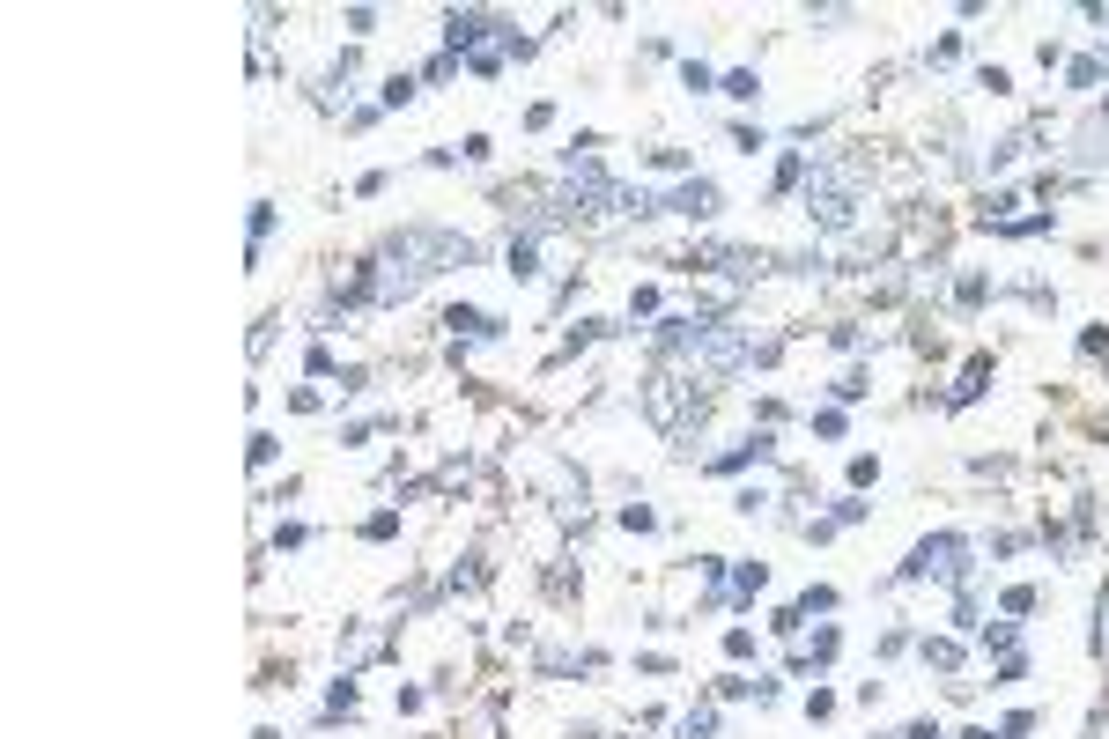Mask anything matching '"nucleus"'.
Masks as SVG:
<instances>
[{
	"label": "nucleus",
	"mask_w": 1109,
	"mask_h": 739,
	"mask_svg": "<svg viewBox=\"0 0 1109 739\" xmlns=\"http://www.w3.org/2000/svg\"><path fill=\"white\" fill-rule=\"evenodd\" d=\"M673 207H681V215H718V185H681V193H673Z\"/></svg>",
	"instance_id": "3"
},
{
	"label": "nucleus",
	"mask_w": 1109,
	"mask_h": 739,
	"mask_svg": "<svg viewBox=\"0 0 1109 739\" xmlns=\"http://www.w3.org/2000/svg\"><path fill=\"white\" fill-rule=\"evenodd\" d=\"M962 555H969V547L954 540V533H947V540H925V547L910 555V570H902V577H932V570H939V577H962Z\"/></svg>",
	"instance_id": "2"
},
{
	"label": "nucleus",
	"mask_w": 1109,
	"mask_h": 739,
	"mask_svg": "<svg viewBox=\"0 0 1109 739\" xmlns=\"http://www.w3.org/2000/svg\"><path fill=\"white\" fill-rule=\"evenodd\" d=\"M466 259H474V244L466 237H451V230H400L385 244V267L370 274V296H407L415 289V281H429L437 267H466Z\"/></svg>",
	"instance_id": "1"
}]
</instances>
